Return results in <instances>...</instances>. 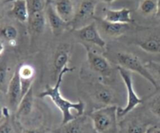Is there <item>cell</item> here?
<instances>
[{"mask_svg": "<svg viewBox=\"0 0 160 133\" xmlns=\"http://www.w3.org/2000/svg\"><path fill=\"white\" fill-rule=\"evenodd\" d=\"M117 71L120 74V76L124 84L127 89L128 99H127V104L124 107H118V117H123L133 110L136 109L137 106L142 104L144 100L136 93L133 84L132 72L126 70L121 67H117Z\"/></svg>", "mask_w": 160, "mask_h": 133, "instance_id": "5", "label": "cell"}, {"mask_svg": "<svg viewBox=\"0 0 160 133\" xmlns=\"http://www.w3.org/2000/svg\"><path fill=\"white\" fill-rule=\"evenodd\" d=\"M118 107L117 105L102 106L89 114L97 133H118Z\"/></svg>", "mask_w": 160, "mask_h": 133, "instance_id": "2", "label": "cell"}, {"mask_svg": "<svg viewBox=\"0 0 160 133\" xmlns=\"http://www.w3.org/2000/svg\"><path fill=\"white\" fill-rule=\"evenodd\" d=\"M2 120L0 125V133H22L23 130L18 131L17 125L19 124L16 123L15 120L11 117L9 107L5 106L2 108Z\"/></svg>", "mask_w": 160, "mask_h": 133, "instance_id": "21", "label": "cell"}, {"mask_svg": "<svg viewBox=\"0 0 160 133\" xmlns=\"http://www.w3.org/2000/svg\"><path fill=\"white\" fill-rule=\"evenodd\" d=\"M97 5L98 0H82L73 20L69 23L70 29L74 31L95 21Z\"/></svg>", "mask_w": 160, "mask_h": 133, "instance_id": "7", "label": "cell"}, {"mask_svg": "<svg viewBox=\"0 0 160 133\" xmlns=\"http://www.w3.org/2000/svg\"><path fill=\"white\" fill-rule=\"evenodd\" d=\"M102 12L103 17L102 18L106 21L130 24L134 23V20L131 15L132 12L128 8H121L118 9L104 8Z\"/></svg>", "mask_w": 160, "mask_h": 133, "instance_id": "16", "label": "cell"}, {"mask_svg": "<svg viewBox=\"0 0 160 133\" xmlns=\"http://www.w3.org/2000/svg\"><path fill=\"white\" fill-rule=\"evenodd\" d=\"M145 133H160V126L156 125H150Z\"/></svg>", "mask_w": 160, "mask_h": 133, "instance_id": "29", "label": "cell"}, {"mask_svg": "<svg viewBox=\"0 0 160 133\" xmlns=\"http://www.w3.org/2000/svg\"><path fill=\"white\" fill-rule=\"evenodd\" d=\"M158 0H141L138 4V10L142 15L152 16L156 14Z\"/></svg>", "mask_w": 160, "mask_h": 133, "instance_id": "24", "label": "cell"}, {"mask_svg": "<svg viewBox=\"0 0 160 133\" xmlns=\"http://www.w3.org/2000/svg\"><path fill=\"white\" fill-rule=\"evenodd\" d=\"M47 132V130L45 129H23L22 133H45Z\"/></svg>", "mask_w": 160, "mask_h": 133, "instance_id": "30", "label": "cell"}, {"mask_svg": "<svg viewBox=\"0 0 160 133\" xmlns=\"http://www.w3.org/2000/svg\"><path fill=\"white\" fill-rule=\"evenodd\" d=\"M9 69L6 65H4V64H2L1 68H0V84H1L2 90L6 92V81H7V77H8V72H9Z\"/></svg>", "mask_w": 160, "mask_h": 133, "instance_id": "28", "label": "cell"}, {"mask_svg": "<svg viewBox=\"0 0 160 133\" xmlns=\"http://www.w3.org/2000/svg\"><path fill=\"white\" fill-rule=\"evenodd\" d=\"M89 94L92 102L98 106L115 105L117 102V93L103 81H93L90 83Z\"/></svg>", "mask_w": 160, "mask_h": 133, "instance_id": "6", "label": "cell"}, {"mask_svg": "<svg viewBox=\"0 0 160 133\" xmlns=\"http://www.w3.org/2000/svg\"><path fill=\"white\" fill-rule=\"evenodd\" d=\"M54 133H97L89 116H78L68 123L61 125Z\"/></svg>", "mask_w": 160, "mask_h": 133, "instance_id": "10", "label": "cell"}, {"mask_svg": "<svg viewBox=\"0 0 160 133\" xmlns=\"http://www.w3.org/2000/svg\"><path fill=\"white\" fill-rule=\"evenodd\" d=\"M30 14L45 11L47 6L46 0H28Z\"/></svg>", "mask_w": 160, "mask_h": 133, "instance_id": "26", "label": "cell"}, {"mask_svg": "<svg viewBox=\"0 0 160 133\" xmlns=\"http://www.w3.org/2000/svg\"><path fill=\"white\" fill-rule=\"evenodd\" d=\"M0 46H1V50H0V55H1V56H2V54L4 53V51H5V43H4V42H3V40H1Z\"/></svg>", "mask_w": 160, "mask_h": 133, "instance_id": "31", "label": "cell"}, {"mask_svg": "<svg viewBox=\"0 0 160 133\" xmlns=\"http://www.w3.org/2000/svg\"><path fill=\"white\" fill-rule=\"evenodd\" d=\"M8 14L20 23H28L30 17L28 1L15 0L12 2V7L8 12Z\"/></svg>", "mask_w": 160, "mask_h": 133, "instance_id": "20", "label": "cell"}, {"mask_svg": "<svg viewBox=\"0 0 160 133\" xmlns=\"http://www.w3.org/2000/svg\"><path fill=\"white\" fill-rule=\"evenodd\" d=\"M72 45L67 42L59 43L56 47L53 55L51 67L52 78L55 82L57 80L59 73L67 66L72 53Z\"/></svg>", "mask_w": 160, "mask_h": 133, "instance_id": "9", "label": "cell"}, {"mask_svg": "<svg viewBox=\"0 0 160 133\" xmlns=\"http://www.w3.org/2000/svg\"><path fill=\"white\" fill-rule=\"evenodd\" d=\"M47 18L45 11L30 14L28 21V31L31 38L34 39L40 36L45 31Z\"/></svg>", "mask_w": 160, "mask_h": 133, "instance_id": "15", "label": "cell"}, {"mask_svg": "<svg viewBox=\"0 0 160 133\" xmlns=\"http://www.w3.org/2000/svg\"><path fill=\"white\" fill-rule=\"evenodd\" d=\"M18 30L14 25L6 24L2 27L1 37L2 40H6L9 46L15 47L17 45V38H18Z\"/></svg>", "mask_w": 160, "mask_h": 133, "instance_id": "23", "label": "cell"}, {"mask_svg": "<svg viewBox=\"0 0 160 133\" xmlns=\"http://www.w3.org/2000/svg\"><path fill=\"white\" fill-rule=\"evenodd\" d=\"M52 4L57 13L66 22L70 23L73 20L77 11L75 9L74 0H54Z\"/></svg>", "mask_w": 160, "mask_h": 133, "instance_id": "19", "label": "cell"}, {"mask_svg": "<svg viewBox=\"0 0 160 133\" xmlns=\"http://www.w3.org/2000/svg\"><path fill=\"white\" fill-rule=\"evenodd\" d=\"M147 106L150 113L160 120V93L152 96L148 101Z\"/></svg>", "mask_w": 160, "mask_h": 133, "instance_id": "25", "label": "cell"}, {"mask_svg": "<svg viewBox=\"0 0 160 133\" xmlns=\"http://www.w3.org/2000/svg\"><path fill=\"white\" fill-rule=\"evenodd\" d=\"M137 45L146 53L160 54V36H149L147 38L138 42Z\"/></svg>", "mask_w": 160, "mask_h": 133, "instance_id": "22", "label": "cell"}, {"mask_svg": "<svg viewBox=\"0 0 160 133\" xmlns=\"http://www.w3.org/2000/svg\"><path fill=\"white\" fill-rule=\"evenodd\" d=\"M13 1H15V0H8V1H6V3H12V2H13ZM27 1H28V0H27Z\"/></svg>", "mask_w": 160, "mask_h": 133, "instance_id": "35", "label": "cell"}, {"mask_svg": "<svg viewBox=\"0 0 160 133\" xmlns=\"http://www.w3.org/2000/svg\"><path fill=\"white\" fill-rule=\"evenodd\" d=\"M119 122L118 133H145L151 122L141 115H128Z\"/></svg>", "mask_w": 160, "mask_h": 133, "instance_id": "11", "label": "cell"}, {"mask_svg": "<svg viewBox=\"0 0 160 133\" xmlns=\"http://www.w3.org/2000/svg\"><path fill=\"white\" fill-rule=\"evenodd\" d=\"M145 67L148 68L152 73L153 76H157L160 78V62H156V61L150 60L145 63Z\"/></svg>", "mask_w": 160, "mask_h": 133, "instance_id": "27", "label": "cell"}, {"mask_svg": "<svg viewBox=\"0 0 160 133\" xmlns=\"http://www.w3.org/2000/svg\"><path fill=\"white\" fill-rule=\"evenodd\" d=\"M53 1H54V0H46V2H47V6H48V5H51L52 3H53ZM46 6V7H47Z\"/></svg>", "mask_w": 160, "mask_h": 133, "instance_id": "34", "label": "cell"}, {"mask_svg": "<svg viewBox=\"0 0 160 133\" xmlns=\"http://www.w3.org/2000/svg\"><path fill=\"white\" fill-rule=\"evenodd\" d=\"M20 75V83H21L22 89V97L28 92L30 89L32 87L35 78V69L31 64H20L17 67Z\"/></svg>", "mask_w": 160, "mask_h": 133, "instance_id": "17", "label": "cell"}, {"mask_svg": "<svg viewBox=\"0 0 160 133\" xmlns=\"http://www.w3.org/2000/svg\"><path fill=\"white\" fill-rule=\"evenodd\" d=\"M45 14H46L47 21L48 22L52 33L54 36H60L63 34L64 31L70 28L69 23L66 22L55 9L52 4L48 5L45 8Z\"/></svg>", "mask_w": 160, "mask_h": 133, "instance_id": "14", "label": "cell"}, {"mask_svg": "<svg viewBox=\"0 0 160 133\" xmlns=\"http://www.w3.org/2000/svg\"><path fill=\"white\" fill-rule=\"evenodd\" d=\"M6 98L9 109L17 110V106L22 98L21 83L17 69L14 70L9 81L6 89Z\"/></svg>", "mask_w": 160, "mask_h": 133, "instance_id": "12", "label": "cell"}, {"mask_svg": "<svg viewBox=\"0 0 160 133\" xmlns=\"http://www.w3.org/2000/svg\"><path fill=\"white\" fill-rule=\"evenodd\" d=\"M100 1L103 2L105 3H107V4H111V3H112L116 0H100Z\"/></svg>", "mask_w": 160, "mask_h": 133, "instance_id": "33", "label": "cell"}, {"mask_svg": "<svg viewBox=\"0 0 160 133\" xmlns=\"http://www.w3.org/2000/svg\"><path fill=\"white\" fill-rule=\"evenodd\" d=\"M33 107H34V89L32 86L21 98L16 110V119L19 121L21 119L29 117L32 113Z\"/></svg>", "mask_w": 160, "mask_h": 133, "instance_id": "18", "label": "cell"}, {"mask_svg": "<svg viewBox=\"0 0 160 133\" xmlns=\"http://www.w3.org/2000/svg\"><path fill=\"white\" fill-rule=\"evenodd\" d=\"M45 133H48V131H47V132H45Z\"/></svg>", "mask_w": 160, "mask_h": 133, "instance_id": "37", "label": "cell"}, {"mask_svg": "<svg viewBox=\"0 0 160 133\" xmlns=\"http://www.w3.org/2000/svg\"><path fill=\"white\" fill-rule=\"evenodd\" d=\"M156 16L157 17L160 18V0H158V7H157V12H156Z\"/></svg>", "mask_w": 160, "mask_h": 133, "instance_id": "32", "label": "cell"}, {"mask_svg": "<svg viewBox=\"0 0 160 133\" xmlns=\"http://www.w3.org/2000/svg\"><path fill=\"white\" fill-rule=\"evenodd\" d=\"M87 53V61L90 68L101 78L102 81L111 80L114 77V68L109 61L94 49L92 45L82 44Z\"/></svg>", "mask_w": 160, "mask_h": 133, "instance_id": "4", "label": "cell"}, {"mask_svg": "<svg viewBox=\"0 0 160 133\" xmlns=\"http://www.w3.org/2000/svg\"><path fill=\"white\" fill-rule=\"evenodd\" d=\"M116 60L119 67H121L131 72L138 74L145 80L151 83L152 85L158 90L159 85L155 77L148 70L145 64L142 62L139 57L135 54L129 52H119L116 55Z\"/></svg>", "mask_w": 160, "mask_h": 133, "instance_id": "3", "label": "cell"}, {"mask_svg": "<svg viewBox=\"0 0 160 133\" xmlns=\"http://www.w3.org/2000/svg\"><path fill=\"white\" fill-rule=\"evenodd\" d=\"M74 34L81 44L95 45L102 49L106 48V42L100 34L96 22L93 21L89 24L74 30Z\"/></svg>", "mask_w": 160, "mask_h": 133, "instance_id": "8", "label": "cell"}, {"mask_svg": "<svg viewBox=\"0 0 160 133\" xmlns=\"http://www.w3.org/2000/svg\"><path fill=\"white\" fill-rule=\"evenodd\" d=\"M6 1H8V0H3V3H6Z\"/></svg>", "mask_w": 160, "mask_h": 133, "instance_id": "36", "label": "cell"}, {"mask_svg": "<svg viewBox=\"0 0 160 133\" xmlns=\"http://www.w3.org/2000/svg\"><path fill=\"white\" fill-rule=\"evenodd\" d=\"M74 70V68H71L67 66L62 70L58 76L57 80L55 82L54 85H46L45 90L40 92L38 95L39 98H45L48 97L52 101L55 106L60 110L62 113V122L61 125L68 123L70 120H73L78 116H81L84 114L85 105L84 102L79 100L77 103L70 101L67 100L62 95L60 92V86L63 80V76L66 74L71 72Z\"/></svg>", "mask_w": 160, "mask_h": 133, "instance_id": "1", "label": "cell"}, {"mask_svg": "<svg viewBox=\"0 0 160 133\" xmlns=\"http://www.w3.org/2000/svg\"><path fill=\"white\" fill-rule=\"evenodd\" d=\"M95 22L98 25V29L101 30L108 37L116 38H119L128 32L131 28L130 23H112V22L106 21L102 18H95Z\"/></svg>", "mask_w": 160, "mask_h": 133, "instance_id": "13", "label": "cell"}]
</instances>
